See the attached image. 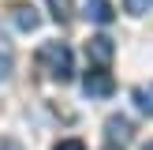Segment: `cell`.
I'll return each mask as SVG.
<instances>
[{"mask_svg": "<svg viewBox=\"0 0 153 150\" xmlns=\"http://www.w3.org/2000/svg\"><path fill=\"white\" fill-rule=\"evenodd\" d=\"M37 68H41L49 79L67 82L75 75V56H71V49H67L64 41H45V45H37Z\"/></svg>", "mask_w": 153, "mask_h": 150, "instance_id": "cell-1", "label": "cell"}, {"mask_svg": "<svg viewBox=\"0 0 153 150\" xmlns=\"http://www.w3.org/2000/svg\"><path fill=\"white\" fill-rule=\"evenodd\" d=\"M112 90H116V79L105 68H90L82 75V94L86 98H112Z\"/></svg>", "mask_w": 153, "mask_h": 150, "instance_id": "cell-2", "label": "cell"}, {"mask_svg": "<svg viewBox=\"0 0 153 150\" xmlns=\"http://www.w3.org/2000/svg\"><path fill=\"white\" fill-rule=\"evenodd\" d=\"M86 52H90L94 60H101V64H108V60L116 56V45H112V38L97 34V38H90V41H86Z\"/></svg>", "mask_w": 153, "mask_h": 150, "instance_id": "cell-3", "label": "cell"}, {"mask_svg": "<svg viewBox=\"0 0 153 150\" xmlns=\"http://www.w3.org/2000/svg\"><path fill=\"white\" fill-rule=\"evenodd\" d=\"M82 15L105 26V22H112V4L108 0H82Z\"/></svg>", "mask_w": 153, "mask_h": 150, "instance_id": "cell-4", "label": "cell"}, {"mask_svg": "<svg viewBox=\"0 0 153 150\" xmlns=\"http://www.w3.org/2000/svg\"><path fill=\"white\" fill-rule=\"evenodd\" d=\"M11 19L19 30H37V22H41V15L34 11V4H15L11 8Z\"/></svg>", "mask_w": 153, "mask_h": 150, "instance_id": "cell-5", "label": "cell"}, {"mask_svg": "<svg viewBox=\"0 0 153 150\" xmlns=\"http://www.w3.org/2000/svg\"><path fill=\"white\" fill-rule=\"evenodd\" d=\"M131 101L138 112H146V116H153V82H138V86L131 90Z\"/></svg>", "mask_w": 153, "mask_h": 150, "instance_id": "cell-6", "label": "cell"}, {"mask_svg": "<svg viewBox=\"0 0 153 150\" xmlns=\"http://www.w3.org/2000/svg\"><path fill=\"white\" fill-rule=\"evenodd\" d=\"M105 131H108L112 146H116V139H120V142H127V139H131V124H127L123 116H108V124H105Z\"/></svg>", "mask_w": 153, "mask_h": 150, "instance_id": "cell-7", "label": "cell"}, {"mask_svg": "<svg viewBox=\"0 0 153 150\" xmlns=\"http://www.w3.org/2000/svg\"><path fill=\"white\" fill-rule=\"evenodd\" d=\"M52 8V19L56 22H67V15H71V0H49Z\"/></svg>", "mask_w": 153, "mask_h": 150, "instance_id": "cell-8", "label": "cell"}, {"mask_svg": "<svg viewBox=\"0 0 153 150\" xmlns=\"http://www.w3.org/2000/svg\"><path fill=\"white\" fill-rule=\"evenodd\" d=\"M123 8L131 15H142V11H149V0H123Z\"/></svg>", "mask_w": 153, "mask_h": 150, "instance_id": "cell-9", "label": "cell"}, {"mask_svg": "<svg viewBox=\"0 0 153 150\" xmlns=\"http://www.w3.org/2000/svg\"><path fill=\"white\" fill-rule=\"evenodd\" d=\"M52 150H86V142H82V139H60Z\"/></svg>", "mask_w": 153, "mask_h": 150, "instance_id": "cell-10", "label": "cell"}, {"mask_svg": "<svg viewBox=\"0 0 153 150\" xmlns=\"http://www.w3.org/2000/svg\"><path fill=\"white\" fill-rule=\"evenodd\" d=\"M0 150H22V142H15L11 135H0Z\"/></svg>", "mask_w": 153, "mask_h": 150, "instance_id": "cell-11", "label": "cell"}, {"mask_svg": "<svg viewBox=\"0 0 153 150\" xmlns=\"http://www.w3.org/2000/svg\"><path fill=\"white\" fill-rule=\"evenodd\" d=\"M7 68H11V56H7V52H0V79L7 75Z\"/></svg>", "mask_w": 153, "mask_h": 150, "instance_id": "cell-12", "label": "cell"}, {"mask_svg": "<svg viewBox=\"0 0 153 150\" xmlns=\"http://www.w3.org/2000/svg\"><path fill=\"white\" fill-rule=\"evenodd\" d=\"M105 150H123V146H112V142H108V146H105Z\"/></svg>", "mask_w": 153, "mask_h": 150, "instance_id": "cell-13", "label": "cell"}, {"mask_svg": "<svg viewBox=\"0 0 153 150\" xmlns=\"http://www.w3.org/2000/svg\"><path fill=\"white\" fill-rule=\"evenodd\" d=\"M142 150H153V139H149V142H146V146H142Z\"/></svg>", "mask_w": 153, "mask_h": 150, "instance_id": "cell-14", "label": "cell"}]
</instances>
